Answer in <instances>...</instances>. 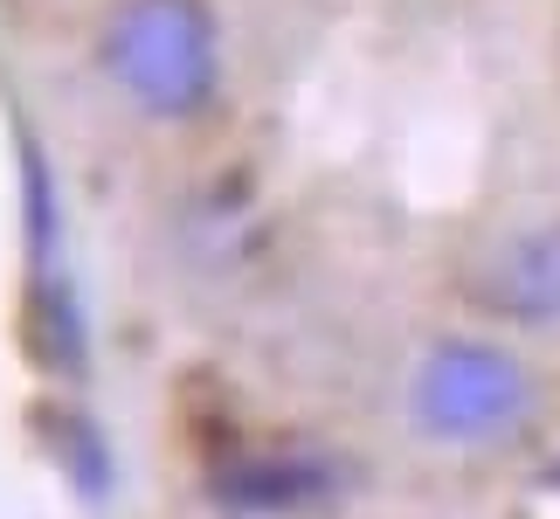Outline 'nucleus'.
<instances>
[{"label": "nucleus", "instance_id": "nucleus-1", "mask_svg": "<svg viewBox=\"0 0 560 519\" xmlns=\"http://www.w3.org/2000/svg\"><path fill=\"white\" fill-rule=\"evenodd\" d=\"M540 416V367L499 333H436L416 346L401 374L408 437L450 458L520 443Z\"/></svg>", "mask_w": 560, "mask_h": 519}, {"label": "nucleus", "instance_id": "nucleus-2", "mask_svg": "<svg viewBox=\"0 0 560 519\" xmlns=\"http://www.w3.org/2000/svg\"><path fill=\"white\" fill-rule=\"evenodd\" d=\"M104 70L125 91V104L145 118L180 125L208 112L214 83H222L214 14L201 0H125L104 21Z\"/></svg>", "mask_w": 560, "mask_h": 519}, {"label": "nucleus", "instance_id": "nucleus-3", "mask_svg": "<svg viewBox=\"0 0 560 519\" xmlns=\"http://www.w3.org/2000/svg\"><path fill=\"white\" fill-rule=\"evenodd\" d=\"M478 305L499 326L520 333H560V215L540 222H512L505 235H491L470 270Z\"/></svg>", "mask_w": 560, "mask_h": 519}]
</instances>
